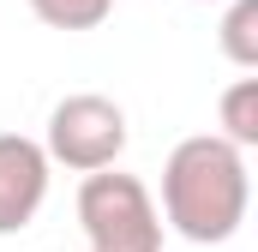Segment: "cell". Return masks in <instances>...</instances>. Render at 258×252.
<instances>
[{
	"mask_svg": "<svg viewBox=\"0 0 258 252\" xmlns=\"http://www.w3.org/2000/svg\"><path fill=\"white\" fill-rule=\"evenodd\" d=\"M222 54L234 66H258V0H234L222 18Z\"/></svg>",
	"mask_w": 258,
	"mask_h": 252,
	"instance_id": "8992f818",
	"label": "cell"
},
{
	"mask_svg": "<svg viewBox=\"0 0 258 252\" xmlns=\"http://www.w3.org/2000/svg\"><path fill=\"white\" fill-rule=\"evenodd\" d=\"M246 198H252V180H246V156L216 138V132H198V138H180L168 150V168H162V216L180 240L192 246H222L240 234L246 222Z\"/></svg>",
	"mask_w": 258,
	"mask_h": 252,
	"instance_id": "6da1fadb",
	"label": "cell"
},
{
	"mask_svg": "<svg viewBox=\"0 0 258 252\" xmlns=\"http://www.w3.org/2000/svg\"><path fill=\"white\" fill-rule=\"evenodd\" d=\"M48 198V156L24 132H0V234H24Z\"/></svg>",
	"mask_w": 258,
	"mask_h": 252,
	"instance_id": "277c9868",
	"label": "cell"
},
{
	"mask_svg": "<svg viewBox=\"0 0 258 252\" xmlns=\"http://www.w3.org/2000/svg\"><path fill=\"white\" fill-rule=\"evenodd\" d=\"M78 222L90 252H162V216L144 180L132 174H84L78 186Z\"/></svg>",
	"mask_w": 258,
	"mask_h": 252,
	"instance_id": "7a4b0ae2",
	"label": "cell"
},
{
	"mask_svg": "<svg viewBox=\"0 0 258 252\" xmlns=\"http://www.w3.org/2000/svg\"><path fill=\"white\" fill-rule=\"evenodd\" d=\"M120 150H126V114H120V102H108L96 90H78V96L54 102L48 144H42L48 162H66L72 174H102V168L120 162Z\"/></svg>",
	"mask_w": 258,
	"mask_h": 252,
	"instance_id": "3957f363",
	"label": "cell"
},
{
	"mask_svg": "<svg viewBox=\"0 0 258 252\" xmlns=\"http://www.w3.org/2000/svg\"><path fill=\"white\" fill-rule=\"evenodd\" d=\"M216 138H228L234 150L258 144V78H234L222 90V132Z\"/></svg>",
	"mask_w": 258,
	"mask_h": 252,
	"instance_id": "5b68a950",
	"label": "cell"
},
{
	"mask_svg": "<svg viewBox=\"0 0 258 252\" xmlns=\"http://www.w3.org/2000/svg\"><path fill=\"white\" fill-rule=\"evenodd\" d=\"M30 12L48 30H96L114 12V0H30Z\"/></svg>",
	"mask_w": 258,
	"mask_h": 252,
	"instance_id": "52a82bcc",
	"label": "cell"
}]
</instances>
